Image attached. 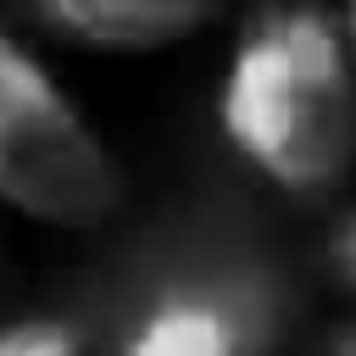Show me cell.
Listing matches in <instances>:
<instances>
[{
  "label": "cell",
  "instance_id": "cell-1",
  "mask_svg": "<svg viewBox=\"0 0 356 356\" xmlns=\"http://www.w3.org/2000/svg\"><path fill=\"white\" fill-rule=\"evenodd\" d=\"M228 145L284 195H328L356 172V56L339 17L261 11L228 50L217 83Z\"/></svg>",
  "mask_w": 356,
  "mask_h": 356
},
{
  "label": "cell",
  "instance_id": "cell-2",
  "mask_svg": "<svg viewBox=\"0 0 356 356\" xmlns=\"http://www.w3.org/2000/svg\"><path fill=\"white\" fill-rule=\"evenodd\" d=\"M122 206V161L50 72V61L0 28V211L44 228H100Z\"/></svg>",
  "mask_w": 356,
  "mask_h": 356
},
{
  "label": "cell",
  "instance_id": "cell-3",
  "mask_svg": "<svg viewBox=\"0 0 356 356\" xmlns=\"http://www.w3.org/2000/svg\"><path fill=\"white\" fill-rule=\"evenodd\" d=\"M33 22L72 50L156 56V50H172L206 33L217 11L195 0H61V6H39Z\"/></svg>",
  "mask_w": 356,
  "mask_h": 356
},
{
  "label": "cell",
  "instance_id": "cell-4",
  "mask_svg": "<svg viewBox=\"0 0 356 356\" xmlns=\"http://www.w3.org/2000/svg\"><path fill=\"white\" fill-rule=\"evenodd\" d=\"M117 356H245V339L228 306L206 295H167L128 328Z\"/></svg>",
  "mask_w": 356,
  "mask_h": 356
},
{
  "label": "cell",
  "instance_id": "cell-5",
  "mask_svg": "<svg viewBox=\"0 0 356 356\" xmlns=\"http://www.w3.org/2000/svg\"><path fill=\"white\" fill-rule=\"evenodd\" d=\"M0 356H83V339L61 317H17L0 328Z\"/></svg>",
  "mask_w": 356,
  "mask_h": 356
},
{
  "label": "cell",
  "instance_id": "cell-6",
  "mask_svg": "<svg viewBox=\"0 0 356 356\" xmlns=\"http://www.w3.org/2000/svg\"><path fill=\"white\" fill-rule=\"evenodd\" d=\"M328 261H334L339 284L356 289V211L339 217V228H334V239H328Z\"/></svg>",
  "mask_w": 356,
  "mask_h": 356
},
{
  "label": "cell",
  "instance_id": "cell-7",
  "mask_svg": "<svg viewBox=\"0 0 356 356\" xmlns=\"http://www.w3.org/2000/svg\"><path fill=\"white\" fill-rule=\"evenodd\" d=\"M328 356H356V323H345V328L328 339Z\"/></svg>",
  "mask_w": 356,
  "mask_h": 356
},
{
  "label": "cell",
  "instance_id": "cell-8",
  "mask_svg": "<svg viewBox=\"0 0 356 356\" xmlns=\"http://www.w3.org/2000/svg\"><path fill=\"white\" fill-rule=\"evenodd\" d=\"M339 28H345V44H350V56H356V6L339 11Z\"/></svg>",
  "mask_w": 356,
  "mask_h": 356
}]
</instances>
